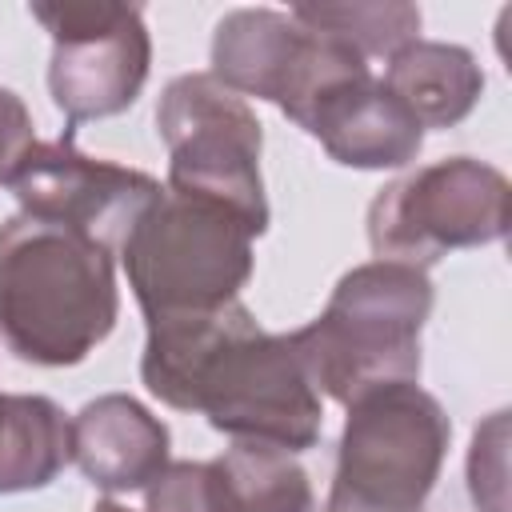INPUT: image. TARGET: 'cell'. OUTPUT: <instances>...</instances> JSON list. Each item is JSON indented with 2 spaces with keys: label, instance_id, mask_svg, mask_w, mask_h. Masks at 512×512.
<instances>
[{
  "label": "cell",
  "instance_id": "1",
  "mask_svg": "<svg viewBox=\"0 0 512 512\" xmlns=\"http://www.w3.org/2000/svg\"><path fill=\"white\" fill-rule=\"evenodd\" d=\"M140 380L180 412H204L232 444L288 456L320 440V392L284 332H264L236 300L220 312L148 324Z\"/></svg>",
  "mask_w": 512,
  "mask_h": 512
},
{
  "label": "cell",
  "instance_id": "2",
  "mask_svg": "<svg viewBox=\"0 0 512 512\" xmlns=\"http://www.w3.org/2000/svg\"><path fill=\"white\" fill-rule=\"evenodd\" d=\"M116 252L36 216L0 224V336L40 368H72L108 340L120 316Z\"/></svg>",
  "mask_w": 512,
  "mask_h": 512
},
{
  "label": "cell",
  "instance_id": "3",
  "mask_svg": "<svg viewBox=\"0 0 512 512\" xmlns=\"http://www.w3.org/2000/svg\"><path fill=\"white\" fill-rule=\"evenodd\" d=\"M428 272L396 260H372L340 276L328 308L288 332L316 392L352 404L384 384L420 380V332L432 316Z\"/></svg>",
  "mask_w": 512,
  "mask_h": 512
},
{
  "label": "cell",
  "instance_id": "4",
  "mask_svg": "<svg viewBox=\"0 0 512 512\" xmlns=\"http://www.w3.org/2000/svg\"><path fill=\"white\" fill-rule=\"evenodd\" d=\"M120 260L148 324L220 312L252 280V232L228 208L160 192L128 228Z\"/></svg>",
  "mask_w": 512,
  "mask_h": 512
},
{
  "label": "cell",
  "instance_id": "5",
  "mask_svg": "<svg viewBox=\"0 0 512 512\" xmlns=\"http://www.w3.org/2000/svg\"><path fill=\"white\" fill-rule=\"evenodd\" d=\"M448 436V412L420 384L364 392L348 404L324 512H424Z\"/></svg>",
  "mask_w": 512,
  "mask_h": 512
},
{
  "label": "cell",
  "instance_id": "6",
  "mask_svg": "<svg viewBox=\"0 0 512 512\" xmlns=\"http://www.w3.org/2000/svg\"><path fill=\"white\" fill-rule=\"evenodd\" d=\"M156 128L168 148V192L228 208L252 236L268 232L260 180L264 132L256 112L212 72L176 76L156 104Z\"/></svg>",
  "mask_w": 512,
  "mask_h": 512
},
{
  "label": "cell",
  "instance_id": "7",
  "mask_svg": "<svg viewBox=\"0 0 512 512\" xmlns=\"http://www.w3.org/2000/svg\"><path fill=\"white\" fill-rule=\"evenodd\" d=\"M508 232V180L500 168L448 156L420 164L368 204V244L376 260L428 272L452 248L496 244Z\"/></svg>",
  "mask_w": 512,
  "mask_h": 512
},
{
  "label": "cell",
  "instance_id": "8",
  "mask_svg": "<svg viewBox=\"0 0 512 512\" xmlns=\"http://www.w3.org/2000/svg\"><path fill=\"white\" fill-rule=\"evenodd\" d=\"M32 16L52 36L48 92L68 124L104 120L136 104L152 64L140 4L56 0L32 4Z\"/></svg>",
  "mask_w": 512,
  "mask_h": 512
},
{
  "label": "cell",
  "instance_id": "9",
  "mask_svg": "<svg viewBox=\"0 0 512 512\" xmlns=\"http://www.w3.org/2000/svg\"><path fill=\"white\" fill-rule=\"evenodd\" d=\"M364 68L360 52L276 8H236L212 36V76L236 96L276 104L296 128L324 88Z\"/></svg>",
  "mask_w": 512,
  "mask_h": 512
},
{
  "label": "cell",
  "instance_id": "10",
  "mask_svg": "<svg viewBox=\"0 0 512 512\" xmlns=\"http://www.w3.org/2000/svg\"><path fill=\"white\" fill-rule=\"evenodd\" d=\"M8 192L24 216L76 228L104 248H120L136 216L164 192L140 168L84 156L64 132L60 140H36L8 172Z\"/></svg>",
  "mask_w": 512,
  "mask_h": 512
},
{
  "label": "cell",
  "instance_id": "11",
  "mask_svg": "<svg viewBox=\"0 0 512 512\" xmlns=\"http://www.w3.org/2000/svg\"><path fill=\"white\" fill-rule=\"evenodd\" d=\"M300 128L316 136L336 164L368 172L404 168L424 144L420 120L384 88L380 76H372V68L324 88Z\"/></svg>",
  "mask_w": 512,
  "mask_h": 512
},
{
  "label": "cell",
  "instance_id": "12",
  "mask_svg": "<svg viewBox=\"0 0 512 512\" xmlns=\"http://www.w3.org/2000/svg\"><path fill=\"white\" fill-rule=\"evenodd\" d=\"M72 460L108 496L140 492L168 468V428L132 396L88 400L72 420Z\"/></svg>",
  "mask_w": 512,
  "mask_h": 512
},
{
  "label": "cell",
  "instance_id": "13",
  "mask_svg": "<svg viewBox=\"0 0 512 512\" xmlns=\"http://www.w3.org/2000/svg\"><path fill=\"white\" fill-rule=\"evenodd\" d=\"M384 88L420 120V128H452L476 108L484 72L468 48L416 36L388 56Z\"/></svg>",
  "mask_w": 512,
  "mask_h": 512
},
{
  "label": "cell",
  "instance_id": "14",
  "mask_svg": "<svg viewBox=\"0 0 512 512\" xmlns=\"http://www.w3.org/2000/svg\"><path fill=\"white\" fill-rule=\"evenodd\" d=\"M72 460V432L56 400L0 392V496L48 488Z\"/></svg>",
  "mask_w": 512,
  "mask_h": 512
},
{
  "label": "cell",
  "instance_id": "15",
  "mask_svg": "<svg viewBox=\"0 0 512 512\" xmlns=\"http://www.w3.org/2000/svg\"><path fill=\"white\" fill-rule=\"evenodd\" d=\"M212 464L220 512H316L308 472L280 448L232 444Z\"/></svg>",
  "mask_w": 512,
  "mask_h": 512
},
{
  "label": "cell",
  "instance_id": "16",
  "mask_svg": "<svg viewBox=\"0 0 512 512\" xmlns=\"http://www.w3.org/2000/svg\"><path fill=\"white\" fill-rule=\"evenodd\" d=\"M288 16L300 20L304 28L336 36L340 44L360 52L364 60L396 56L420 32V8L392 4V0H384V4L380 0L376 4H356V0L352 4H292Z\"/></svg>",
  "mask_w": 512,
  "mask_h": 512
},
{
  "label": "cell",
  "instance_id": "17",
  "mask_svg": "<svg viewBox=\"0 0 512 512\" xmlns=\"http://www.w3.org/2000/svg\"><path fill=\"white\" fill-rule=\"evenodd\" d=\"M144 512H220L212 460H168V468L144 488Z\"/></svg>",
  "mask_w": 512,
  "mask_h": 512
},
{
  "label": "cell",
  "instance_id": "18",
  "mask_svg": "<svg viewBox=\"0 0 512 512\" xmlns=\"http://www.w3.org/2000/svg\"><path fill=\"white\" fill-rule=\"evenodd\" d=\"M36 144L32 136V112L12 88H0V184L16 168V160Z\"/></svg>",
  "mask_w": 512,
  "mask_h": 512
},
{
  "label": "cell",
  "instance_id": "19",
  "mask_svg": "<svg viewBox=\"0 0 512 512\" xmlns=\"http://www.w3.org/2000/svg\"><path fill=\"white\" fill-rule=\"evenodd\" d=\"M92 512H136V508H128V504H116L112 496H104V500H96V508ZM144 512V508H140Z\"/></svg>",
  "mask_w": 512,
  "mask_h": 512
}]
</instances>
